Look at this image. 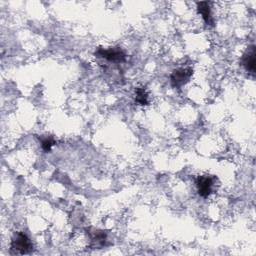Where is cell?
<instances>
[{"mask_svg": "<svg viewBox=\"0 0 256 256\" xmlns=\"http://www.w3.org/2000/svg\"><path fill=\"white\" fill-rule=\"evenodd\" d=\"M10 250L12 254H29L33 250V244L24 232H18L11 241Z\"/></svg>", "mask_w": 256, "mask_h": 256, "instance_id": "obj_1", "label": "cell"}, {"mask_svg": "<svg viewBox=\"0 0 256 256\" xmlns=\"http://www.w3.org/2000/svg\"><path fill=\"white\" fill-rule=\"evenodd\" d=\"M94 54L96 57L104 58L113 63H122L126 60V53L120 47H110L108 49L99 47Z\"/></svg>", "mask_w": 256, "mask_h": 256, "instance_id": "obj_2", "label": "cell"}, {"mask_svg": "<svg viewBox=\"0 0 256 256\" xmlns=\"http://www.w3.org/2000/svg\"><path fill=\"white\" fill-rule=\"evenodd\" d=\"M192 74H193V70L189 67L178 68L173 70V72L170 75V82L172 87L174 88L182 87L190 80Z\"/></svg>", "mask_w": 256, "mask_h": 256, "instance_id": "obj_3", "label": "cell"}, {"mask_svg": "<svg viewBox=\"0 0 256 256\" xmlns=\"http://www.w3.org/2000/svg\"><path fill=\"white\" fill-rule=\"evenodd\" d=\"M196 185H197V190L198 194L206 198L212 193V187H213V177L209 175H202L198 176L196 179Z\"/></svg>", "mask_w": 256, "mask_h": 256, "instance_id": "obj_4", "label": "cell"}, {"mask_svg": "<svg viewBox=\"0 0 256 256\" xmlns=\"http://www.w3.org/2000/svg\"><path fill=\"white\" fill-rule=\"evenodd\" d=\"M88 236L90 237V245L93 248H101L105 245L107 240V234L99 229L95 228H87L86 229Z\"/></svg>", "mask_w": 256, "mask_h": 256, "instance_id": "obj_5", "label": "cell"}, {"mask_svg": "<svg viewBox=\"0 0 256 256\" xmlns=\"http://www.w3.org/2000/svg\"><path fill=\"white\" fill-rule=\"evenodd\" d=\"M256 51H255V46L251 45L250 47H248V49L245 51V53L243 54L242 58H241V63L242 65L244 66V68L254 74L255 72V62H256Z\"/></svg>", "mask_w": 256, "mask_h": 256, "instance_id": "obj_6", "label": "cell"}, {"mask_svg": "<svg viewBox=\"0 0 256 256\" xmlns=\"http://www.w3.org/2000/svg\"><path fill=\"white\" fill-rule=\"evenodd\" d=\"M197 10L202 15V18L206 24L213 25V19L211 16V9L209 2H197Z\"/></svg>", "mask_w": 256, "mask_h": 256, "instance_id": "obj_7", "label": "cell"}, {"mask_svg": "<svg viewBox=\"0 0 256 256\" xmlns=\"http://www.w3.org/2000/svg\"><path fill=\"white\" fill-rule=\"evenodd\" d=\"M136 96H135V102L139 105H148V93L146 92L145 88L143 87H137L135 90Z\"/></svg>", "mask_w": 256, "mask_h": 256, "instance_id": "obj_8", "label": "cell"}, {"mask_svg": "<svg viewBox=\"0 0 256 256\" xmlns=\"http://www.w3.org/2000/svg\"><path fill=\"white\" fill-rule=\"evenodd\" d=\"M40 141H41V147L45 152H49L53 147V145L55 144V140L51 136L41 137Z\"/></svg>", "mask_w": 256, "mask_h": 256, "instance_id": "obj_9", "label": "cell"}]
</instances>
